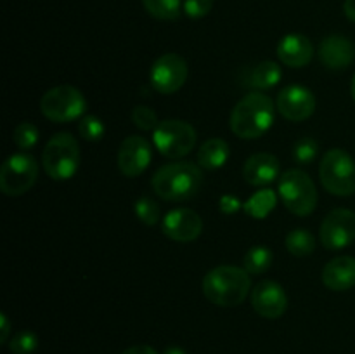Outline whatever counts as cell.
Listing matches in <instances>:
<instances>
[{
    "instance_id": "6da1fadb",
    "label": "cell",
    "mask_w": 355,
    "mask_h": 354,
    "mask_svg": "<svg viewBox=\"0 0 355 354\" xmlns=\"http://www.w3.org/2000/svg\"><path fill=\"white\" fill-rule=\"evenodd\" d=\"M276 104L260 90L246 94L231 113V130L241 139H259L272 127Z\"/></svg>"
},
{
    "instance_id": "7a4b0ae2",
    "label": "cell",
    "mask_w": 355,
    "mask_h": 354,
    "mask_svg": "<svg viewBox=\"0 0 355 354\" xmlns=\"http://www.w3.org/2000/svg\"><path fill=\"white\" fill-rule=\"evenodd\" d=\"M203 170L193 162H177L159 167L153 176L155 193L166 201H186L203 186Z\"/></svg>"
},
{
    "instance_id": "3957f363",
    "label": "cell",
    "mask_w": 355,
    "mask_h": 354,
    "mask_svg": "<svg viewBox=\"0 0 355 354\" xmlns=\"http://www.w3.org/2000/svg\"><path fill=\"white\" fill-rule=\"evenodd\" d=\"M252 280L245 267L218 266L208 271L203 278V294L211 304L222 307H236L248 297Z\"/></svg>"
},
{
    "instance_id": "277c9868",
    "label": "cell",
    "mask_w": 355,
    "mask_h": 354,
    "mask_svg": "<svg viewBox=\"0 0 355 354\" xmlns=\"http://www.w3.org/2000/svg\"><path fill=\"white\" fill-rule=\"evenodd\" d=\"M80 144L68 132L52 135L42 151V167L54 180H68L80 167Z\"/></svg>"
},
{
    "instance_id": "5b68a950",
    "label": "cell",
    "mask_w": 355,
    "mask_h": 354,
    "mask_svg": "<svg viewBox=\"0 0 355 354\" xmlns=\"http://www.w3.org/2000/svg\"><path fill=\"white\" fill-rule=\"evenodd\" d=\"M277 194L284 207L295 215H311L318 205V187L307 172L300 169L286 170L277 183Z\"/></svg>"
},
{
    "instance_id": "8992f818",
    "label": "cell",
    "mask_w": 355,
    "mask_h": 354,
    "mask_svg": "<svg viewBox=\"0 0 355 354\" xmlns=\"http://www.w3.org/2000/svg\"><path fill=\"white\" fill-rule=\"evenodd\" d=\"M319 177L328 193L350 196L355 193V162L345 149H329L319 163Z\"/></svg>"
},
{
    "instance_id": "52a82bcc",
    "label": "cell",
    "mask_w": 355,
    "mask_h": 354,
    "mask_svg": "<svg viewBox=\"0 0 355 354\" xmlns=\"http://www.w3.org/2000/svg\"><path fill=\"white\" fill-rule=\"evenodd\" d=\"M87 110V99L82 90L73 85H58L49 89L40 99V111L54 124L80 120Z\"/></svg>"
},
{
    "instance_id": "ba28073f",
    "label": "cell",
    "mask_w": 355,
    "mask_h": 354,
    "mask_svg": "<svg viewBox=\"0 0 355 354\" xmlns=\"http://www.w3.org/2000/svg\"><path fill=\"white\" fill-rule=\"evenodd\" d=\"M196 128L184 120H163L153 130L155 148L166 158H182L196 146Z\"/></svg>"
},
{
    "instance_id": "9c48e42d",
    "label": "cell",
    "mask_w": 355,
    "mask_h": 354,
    "mask_svg": "<svg viewBox=\"0 0 355 354\" xmlns=\"http://www.w3.org/2000/svg\"><path fill=\"white\" fill-rule=\"evenodd\" d=\"M37 160L28 153H16L2 163L0 169V191L7 196H21L35 186L38 179Z\"/></svg>"
},
{
    "instance_id": "30bf717a",
    "label": "cell",
    "mask_w": 355,
    "mask_h": 354,
    "mask_svg": "<svg viewBox=\"0 0 355 354\" xmlns=\"http://www.w3.org/2000/svg\"><path fill=\"white\" fill-rule=\"evenodd\" d=\"M187 75H189V68H187L186 59L175 52H166L153 62L149 82L156 92L168 96V94H175L186 83Z\"/></svg>"
},
{
    "instance_id": "8fae6325",
    "label": "cell",
    "mask_w": 355,
    "mask_h": 354,
    "mask_svg": "<svg viewBox=\"0 0 355 354\" xmlns=\"http://www.w3.org/2000/svg\"><path fill=\"white\" fill-rule=\"evenodd\" d=\"M324 248L342 250L355 239V212L349 208H335L324 217L319 231Z\"/></svg>"
},
{
    "instance_id": "7c38bea8",
    "label": "cell",
    "mask_w": 355,
    "mask_h": 354,
    "mask_svg": "<svg viewBox=\"0 0 355 354\" xmlns=\"http://www.w3.org/2000/svg\"><path fill=\"white\" fill-rule=\"evenodd\" d=\"M151 158V142L142 135H128L118 149V169L125 177H137L148 169Z\"/></svg>"
},
{
    "instance_id": "4fadbf2b",
    "label": "cell",
    "mask_w": 355,
    "mask_h": 354,
    "mask_svg": "<svg viewBox=\"0 0 355 354\" xmlns=\"http://www.w3.org/2000/svg\"><path fill=\"white\" fill-rule=\"evenodd\" d=\"M315 96L304 85H288L277 94L276 108L286 120L304 121L315 111Z\"/></svg>"
},
{
    "instance_id": "5bb4252c",
    "label": "cell",
    "mask_w": 355,
    "mask_h": 354,
    "mask_svg": "<svg viewBox=\"0 0 355 354\" xmlns=\"http://www.w3.org/2000/svg\"><path fill=\"white\" fill-rule=\"evenodd\" d=\"M162 229L165 236L173 242L189 243L200 238L203 231V221L200 214L191 208H175L162 219Z\"/></svg>"
},
{
    "instance_id": "9a60e30c",
    "label": "cell",
    "mask_w": 355,
    "mask_h": 354,
    "mask_svg": "<svg viewBox=\"0 0 355 354\" xmlns=\"http://www.w3.org/2000/svg\"><path fill=\"white\" fill-rule=\"evenodd\" d=\"M252 305L262 318L277 319L286 312L288 295L279 283L263 280L252 290Z\"/></svg>"
},
{
    "instance_id": "2e32d148",
    "label": "cell",
    "mask_w": 355,
    "mask_h": 354,
    "mask_svg": "<svg viewBox=\"0 0 355 354\" xmlns=\"http://www.w3.org/2000/svg\"><path fill=\"white\" fill-rule=\"evenodd\" d=\"M355 58V47L352 42L343 35H329L322 38L319 45V59L328 69H345L352 65Z\"/></svg>"
},
{
    "instance_id": "e0dca14e",
    "label": "cell",
    "mask_w": 355,
    "mask_h": 354,
    "mask_svg": "<svg viewBox=\"0 0 355 354\" xmlns=\"http://www.w3.org/2000/svg\"><path fill=\"white\" fill-rule=\"evenodd\" d=\"M312 56H314V45L305 35H284L277 44V58L290 68H304L312 61Z\"/></svg>"
},
{
    "instance_id": "ac0fdd59",
    "label": "cell",
    "mask_w": 355,
    "mask_h": 354,
    "mask_svg": "<svg viewBox=\"0 0 355 354\" xmlns=\"http://www.w3.org/2000/svg\"><path fill=\"white\" fill-rule=\"evenodd\" d=\"M279 176V160L270 153H255L246 160L243 177L252 186H267Z\"/></svg>"
},
{
    "instance_id": "d6986e66",
    "label": "cell",
    "mask_w": 355,
    "mask_h": 354,
    "mask_svg": "<svg viewBox=\"0 0 355 354\" xmlns=\"http://www.w3.org/2000/svg\"><path fill=\"white\" fill-rule=\"evenodd\" d=\"M322 283L333 292H345L355 287V259L350 255L329 260L322 269Z\"/></svg>"
},
{
    "instance_id": "ffe728a7",
    "label": "cell",
    "mask_w": 355,
    "mask_h": 354,
    "mask_svg": "<svg viewBox=\"0 0 355 354\" xmlns=\"http://www.w3.org/2000/svg\"><path fill=\"white\" fill-rule=\"evenodd\" d=\"M243 85L252 87L257 90H267L277 85L281 80V68L276 61H262L259 65L246 69V75L243 76Z\"/></svg>"
},
{
    "instance_id": "44dd1931",
    "label": "cell",
    "mask_w": 355,
    "mask_h": 354,
    "mask_svg": "<svg viewBox=\"0 0 355 354\" xmlns=\"http://www.w3.org/2000/svg\"><path fill=\"white\" fill-rule=\"evenodd\" d=\"M231 149L227 141L220 137H211L201 144L198 151V165L207 170H217L227 163Z\"/></svg>"
},
{
    "instance_id": "7402d4cb",
    "label": "cell",
    "mask_w": 355,
    "mask_h": 354,
    "mask_svg": "<svg viewBox=\"0 0 355 354\" xmlns=\"http://www.w3.org/2000/svg\"><path fill=\"white\" fill-rule=\"evenodd\" d=\"M274 255L266 245H255L245 253L243 257V267L248 271L250 274H262L272 264Z\"/></svg>"
},
{
    "instance_id": "603a6c76",
    "label": "cell",
    "mask_w": 355,
    "mask_h": 354,
    "mask_svg": "<svg viewBox=\"0 0 355 354\" xmlns=\"http://www.w3.org/2000/svg\"><path fill=\"white\" fill-rule=\"evenodd\" d=\"M144 9L162 21H175L184 10L182 0H142Z\"/></svg>"
},
{
    "instance_id": "cb8c5ba5",
    "label": "cell",
    "mask_w": 355,
    "mask_h": 354,
    "mask_svg": "<svg viewBox=\"0 0 355 354\" xmlns=\"http://www.w3.org/2000/svg\"><path fill=\"white\" fill-rule=\"evenodd\" d=\"M286 248L291 255H311L315 248V236L309 229H293L286 235Z\"/></svg>"
},
{
    "instance_id": "d4e9b609",
    "label": "cell",
    "mask_w": 355,
    "mask_h": 354,
    "mask_svg": "<svg viewBox=\"0 0 355 354\" xmlns=\"http://www.w3.org/2000/svg\"><path fill=\"white\" fill-rule=\"evenodd\" d=\"M277 196L272 189L257 191L252 198L245 203L246 214L252 215L253 219H266L270 214V210L276 205Z\"/></svg>"
},
{
    "instance_id": "484cf974",
    "label": "cell",
    "mask_w": 355,
    "mask_h": 354,
    "mask_svg": "<svg viewBox=\"0 0 355 354\" xmlns=\"http://www.w3.org/2000/svg\"><path fill=\"white\" fill-rule=\"evenodd\" d=\"M134 210L139 221L144 222L146 226L158 224L159 219H162V208H159V205L149 196L139 198L134 205Z\"/></svg>"
},
{
    "instance_id": "4316f807",
    "label": "cell",
    "mask_w": 355,
    "mask_h": 354,
    "mask_svg": "<svg viewBox=\"0 0 355 354\" xmlns=\"http://www.w3.org/2000/svg\"><path fill=\"white\" fill-rule=\"evenodd\" d=\"M38 137H40V132H38L37 125H33L31 121H21L12 132L14 144L23 151L33 148L38 142Z\"/></svg>"
},
{
    "instance_id": "83f0119b",
    "label": "cell",
    "mask_w": 355,
    "mask_h": 354,
    "mask_svg": "<svg viewBox=\"0 0 355 354\" xmlns=\"http://www.w3.org/2000/svg\"><path fill=\"white\" fill-rule=\"evenodd\" d=\"M78 132L85 141L97 142L106 134V127L101 118L94 117V115H83L78 121Z\"/></svg>"
},
{
    "instance_id": "f1b7e54d",
    "label": "cell",
    "mask_w": 355,
    "mask_h": 354,
    "mask_svg": "<svg viewBox=\"0 0 355 354\" xmlns=\"http://www.w3.org/2000/svg\"><path fill=\"white\" fill-rule=\"evenodd\" d=\"M37 347L38 337L37 333L30 332V330L17 332L16 335L9 340V349L12 354H33Z\"/></svg>"
},
{
    "instance_id": "f546056e",
    "label": "cell",
    "mask_w": 355,
    "mask_h": 354,
    "mask_svg": "<svg viewBox=\"0 0 355 354\" xmlns=\"http://www.w3.org/2000/svg\"><path fill=\"white\" fill-rule=\"evenodd\" d=\"M318 151L319 144L315 142V139L302 137L300 141H297V144L293 146V158L295 162L300 163V165H309V163H312L318 158Z\"/></svg>"
},
{
    "instance_id": "4dcf8cb0",
    "label": "cell",
    "mask_w": 355,
    "mask_h": 354,
    "mask_svg": "<svg viewBox=\"0 0 355 354\" xmlns=\"http://www.w3.org/2000/svg\"><path fill=\"white\" fill-rule=\"evenodd\" d=\"M132 121L141 130H155L158 127V117L149 106H135L132 111Z\"/></svg>"
},
{
    "instance_id": "1f68e13d",
    "label": "cell",
    "mask_w": 355,
    "mask_h": 354,
    "mask_svg": "<svg viewBox=\"0 0 355 354\" xmlns=\"http://www.w3.org/2000/svg\"><path fill=\"white\" fill-rule=\"evenodd\" d=\"M214 7V0H184V12L191 19H201Z\"/></svg>"
},
{
    "instance_id": "d6a6232c",
    "label": "cell",
    "mask_w": 355,
    "mask_h": 354,
    "mask_svg": "<svg viewBox=\"0 0 355 354\" xmlns=\"http://www.w3.org/2000/svg\"><path fill=\"white\" fill-rule=\"evenodd\" d=\"M241 203H239L238 198L231 196V194H225V196L220 198V210L224 214H234V212L239 210Z\"/></svg>"
},
{
    "instance_id": "836d02e7",
    "label": "cell",
    "mask_w": 355,
    "mask_h": 354,
    "mask_svg": "<svg viewBox=\"0 0 355 354\" xmlns=\"http://www.w3.org/2000/svg\"><path fill=\"white\" fill-rule=\"evenodd\" d=\"M10 335V321L7 318V314H0V342L6 344L9 340Z\"/></svg>"
},
{
    "instance_id": "e575fe53",
    "label": "cell",
    "mask_w": 355,
    "mask_h": 354,
    "mask_svg": "<svg viewBox=\"0 0 355 354\" xmlns=\"http://www.w3.org/2000/svg\"><path fill=\"white\" fill-rule=\"evenodd\" d=\"M121 354H158V351L151 346H146V344H141V346H132L128 349H125Z\"/></svg>"
},
{
    "instance_id": "d590c367",
    "label": "cell",
    "mask_w": 355,
    "mask_h": 354,
    "mask_svg": "<svg viewBox=\"0 0 355 354\" xmlns=\"http://www.w3.org/2000/svg\"><path fill=\"white\" fill-rule=\"evenodd\" d=\"M343 12H345V16L350 21L355 23V0H345V3H343Z\"/></svg>"
},
{
    "instance_id": "8d00e7d4",
    "label": "cell",
    "mask_w": 355,
    "mask_h": 354,
    "mask_svg": "<svg viewBox=\"0 0 355 354\" xmlns=\"http://www.w3.org/2000/svg\"><path fill=\"white\" fill-rule=\"evenodd\" d=\"M163 354H186V351H184L182 347L172 346V347H168V349H165V353Z\"/></svg>"
},
{
    "instance_id": "74e56055",
    "label": "cell",
    "mask_w": 355,
    "mask_h": 354,
    "mask_svg": "<svg viewBox=\"0 0 355 354\" xmlns=\"http://www.w3.org/2000/svg\"><path fill=\"white\" fill-rule=\"evenodd\" d=\"M350 94H352V99H354V103H355V75H354V78H352V83H350Z\"/></svg>"
}]
</instances>
